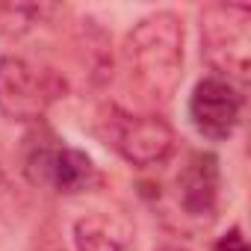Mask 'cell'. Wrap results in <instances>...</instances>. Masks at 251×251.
<instances>
[{"instance_id":"obj_1","label":"cell","mask_w":251,"mask_h":251,"mask_svg":"<svg viewBox=\"0 0 251 251\" xmlns=\"http://www.w3.org/2000/svg\"><path fill=\"white\" fill-rule=\"evenodd\" d=\"M121 53L130 77L151 98L169 100L183 68V21L175 12L145 15L127 33Z\"/></svg>"},{"instance_id":"obj_2","label":"cell","mask_w":251,"mask_h":251,"mask_svg":"<svg viewBox=\"0 0 251 251\" xmlns=\"http://www.w3.org/2000/svg\"><path fill=\"white\" fill-rule=\"evenodd\" d=\"M248 21L251 9L236 3H216L201 15V56L233 86L248 77Z\"/></svg>"},{"instance_id":"obj_3","label":"cell","mask_w":251,"mask_h":251,"mask_svg":"<svg viewBox=\"0 0 251 251\" xmlns=\"http://www.w3.org/2000/svg\"><path fill=\"white\" fill-rule=\"evenodd\" d=\"M65 83L50 71L21 56L0 59V115L9 121H39L62 95Z\"/></svg>"},{"instance_id":"obj_4","label":"cell","mask_w":251,"mask_h":251,"mask_svg":"<svg viewBox=\"0 0 251 251\" xmlns=\"http://www.w3.org/2000/svg\"><path fill=\"white\" fill-rule=\"evenodd\" d=\"M27 175L33 183L50 186L53 192H62V195L83 192L98 177L92 160L83 151H77L53 136L36 139L27 148Z\"/></svg>"},{"instance_id":"obj_5","label":"cell","mask_w":251,"mask_h":251,"mask_svg":"<svg viewBox=\"0 0 251 251\" xmlns=\"http://www.w3.org/2000/svg\"><path fill=\"white\" fill-rule=\"evenodd\" d=\"M239 112H242V92L230 80L210 74L195 83L189 98V118L201 136L216 142L227 139L239 124Z\"/></svg>"},{"instance_id":"obj_6","label":"cell","mask_w":251,"mask_h":251,"mask_svg":"<svg viewBox=\"0 0 251 251\" xmlns=\"http://www.w3.org/2000/svg\"><path fill=\"white\" fill-rule=\"evenodd\" d=\"M115 148L133 166H157L175 148V133L160 115H124L115 127Z\"/></svg>"},{"instance_id":"obj_7","label":"cell","mask_w":251,"mask_h":251,"mask_svg":"<svg viewBox=\"0 0 251 251\" xmlns=\"http://www.w3.org/2000/svg\"><path fill=\"white\" fill-rule=\"evenodd\" d=\"M177 198L189 216H210L219 198V157L195 151L177 175Z\"/></svg>"},{"instance_id":"obj_8","label":"cell","mask_w":251,"mask_h":251,"mask_svg":"<svg viewBox=\"0 0 251 251\" xmlns=\"http://www.w3.org/2000/svg\"><path fill=\"white\" fill-rule=\"evenodd\" d=\"M133 239V227L127 219L112 213H86L74 222V245L77 251H124Z\"/></svg>"},{"instance_id":"obj_9","label":"cell","mask_w":251,"mask_h":251,"mask_svg":"<svg viewBox=\"0 0 251 251\" xmlns=\"http://www.w3.org/2000/svg\"><path fill=\"white\" fill-rule=\"evenodd\" d=\"M53 12V6L45 3H12V0H0V36H21L33 24L42 21V15Z\"/></svg>"},{"instance_id":"obj_10","label":"cell","mask_w":251,"mask_h":251,"mask_svg":"<svg viewBox=\"0 0 251 251\" xmlns=\"http://www.w3.org/2000/svg\"><path fill=\"white\" fill-rule=\"evenodd\" d=\"M216 251H248L242 230H239V227H230L227 233H222L219 242H216Z\"/></svg>"},{"instance_id":"obj_11","label":"cell","mask_w":251,"mask_h":251,"mask_svg":"<svg viewBox=\"0 0 251 251\" xmlns=\"http://www.w3.org/2000/svg\"><path fill=\"white\" fill-rule=\"evenodd\" d=\"M160 251H186V248H180V245H166V248H160Z\"/></svg>"}]
</instances>
